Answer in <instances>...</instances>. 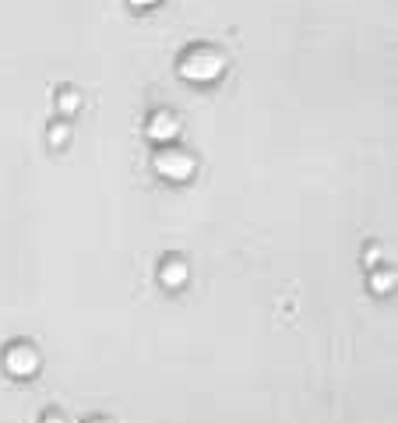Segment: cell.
<instances>
[{"instance_id": "7a4b0ae2", "label": "cell", "mask_w": 398, "mask_h": 423, "mask_svg": "<svg viewBox=\"0 0 398 423\" xmlns=\"http://www.w3.org/2000/svg\"><path fill=\"white\" fill-rule=\"evenodd\" d=\"M194 155L191 152H184V148H162L159 155H155V173L159 177H166V180H187V177H194Z\"/></svg>"}, {"instance_id": "277c9868", "label": "cell", "mask_w": 398, "mask_h": 423, "mask_svg": "<svg viewBox=\"0 0 398 423\" xmlns=\"http://www.w3.org/2000/svg\"><path fill=\"white\" fill-rule=\"evenodd\" d=\"M145 134H148L152 141H159V145L173 141V138L180 134V120H177V113H169V110H155V113L148 117V124H145Z\"/></svg>"}, {"instance_id": "ba28073f", "label": "cell", "mask_w": 398, "mask_h": 423, "mask_svg": "<svg viewBox=\"0 0 398 423\" xmlns=\"http://www.w3.org/2000/svg\"><path fill=\"white\" fill-rule=\"evenodd\" d=\"M67 138H71V127L67 124H53L49 127V145H67Z\"/></svg>"}, {"instance_id": "6da1fadb", "label": "cell", "mask_w": 398, "mask_h": 423, "mask_svg": "<svg viewBox=\"0 0 398 423\" xmlns=\"http://www.w3.org/2000/svg\"><path fill=\"white\" fill-rule=\"evenodd\" d=\"M225 71V57L212 46H191L180 57V78L187 81H215Z\"/></svg>"}, {"instance_id": "7c38bea8", "label": "cell", "mask_w": 398, "mask_h": 423, "mask_svg": "<svg viewBox=\"0 0 398 423\" xmlns=\"http://www.w3.org/2000/svg\"><path fill=\"white\" fill-rule=\"evenodd\" d=\"M92 423H102V420H92Z\"/></svg>"}, {"instance_id": "5b68a950", "label": "cell", "mask_w": 398, "mask_h": 423, "mask_svg": "<svg viewBox=\"0 0 398 423\" xmlns=\"http://www.w3.org/2000/svg\"><path fill=\"white\" fill-rule=\"evenodd\" d=\"M187 276H191V269H187L184 257H166L162 269H159V282H162L166 289H180V286L187 282Z\"/></svg>"}, {"instance_id": "8992f818", "label": "cell", "mask_w": 398, "mask_h": 423, "mask_svg": "<svg viewBox=\"0 0 398 423\" xmlns=\"http://www.w3.org/2000/svg\"><path fill=\"white\" fill-rule=\"evenodd\" d=\"M370 289H374V293H391V289H395V269H374Z\"/></svg>"}, {"instance_id": "8fae6325", "label": "cell", "mask_w": 398, "mask_h": 423, "mask_svg": "<svg viewBox=\"0 0 398 423\" xmlns=\"http://www.w3.org/2000/svg\"><path fill=\"white\" fill-rule=\"evenodd\" d=\"M131 8H152V4H159V0H127Z\"/></svg>"}, {"instance_id": "52a82bcc", "label": "cell", "mask_w": 398, "mask_h": 423, "mask_svg": "<svg viewBox=\"0 0 398 423\" xmlns=\"http://www.w3.org/2000/svg\"><path fill=\"white\" fill-rule=\"evenodd\" d=\"M56 106H61L64 113H74L78 106H81V95L74 88H61V95H56Z\"/></svg>"}, {"instance_id": "9c48e42d", "label": "cell", "mask_w": 398, "mask_h": 423, "mask_svg": "<svg viewBox=\"0 0 398 423\" xmlns=\"http://www.w3.org/2000/svg\"><path fill=\"white\" fill-rule=\"evenodd\" d=\"M377 261H381V247H370L367 250V264H377Z\"/></svg>"}, {"instance_id": "3957f363", "label": "cell", "mask_w": 398, "mask_h": 423, "mask_svg": "<svg viewBox=\"0 0 398 423\" xmlns=\"http://www.w3.org/2000/svg\"><path fill=\"white\" fill-rule=\"evenodd\" d=\"M4 367H8L11 378H32L35 370H39V353H35V346H29V342H11V346L4 349Z\"/></svg>"}, {"instance_id": "30bf717a", "label": "cell", "mask_w": 398, "mask_h": 423, "mask_svg": "<svg viewBox=\"0 0 398 423\" xmlns=\"http://www.w3.org/2000/svg\"><path fill=\"white\" fill-rule=\"evenodd\" d=\"M42 423H67V420H64L61 413H46V416H42Z\"/></svg>"}]
</instances>
